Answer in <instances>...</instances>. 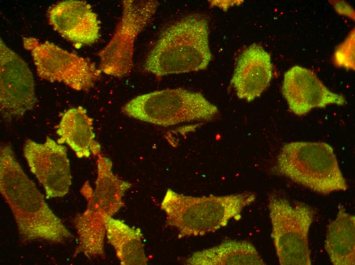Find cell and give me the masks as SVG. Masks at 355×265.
Here are the masks:
<instances>
[{
	"label": "cell",
	"mask_w": 355,
	"mask_h": 265,
	"mask_svg": "<svg viewBox=\"0 0 355 265\" xmlns=\"http://www.w3.org/2000/svg\"><path fill=\"white\" fill-rule=\"evenodd\" d=\"M275 169L280 175L318 194L348 189L333 148L324 142L285 144L277 156Z\"/></svg>",
	"instance_id": "cell-4"
},
{
	"label": "cell",
	"mask_w": 355,
	"mask_h": 265,
	"mask_svg": "<svg viewBox=\"0 0 355 265\" xmlns=\"http://www.w3.org/2000/svg\"><path fill=\"white\" fill-rule=\"evenodd\" d=\"M335 64L348 69H354V31L336 48L334 55Z\"/></svg>",
	"instance_id": "cell-18"
},
{
	"label": "cell",
	"mask_w": 355,
	"mask_h": 265,
	"mask_svg": "<svg viewBox=\"0 0 355 265\" xmlns=\"http://www.w3.org/2000/svg\"><path fill=\"white\" fill-rule=\"evenodd\" d=\"M0 192L23 241L58 244L72 237L24 172L9 144H2L0 148Z\"/></svg>",
	"instance_id": "cell-1"
},
{
	"label": "cell",
	"mask_w": 355,
	"mask_h": 265,
	"mask_svg": "<svg viewBox=\"0 0 355 265\" xmlns=\"http://www.w3.org/2000/svg\"><path fill=\"white\" fill-rule=\"evenodd\" d=\"M104 221L106 236L114 248L120 264H147L148 258L144 252L141 229L112 217L106 216Z\"/></svg>",
	"instance_id": "cell-17"
},
{
	"label": "cell",
	"mask_w": 355,
	"mask_h": 265,
	"mask_svg": "<svg viewBox=\"0 0 355 265\" xmlns=\"http://www.w3.org/2000/svg\"><path fill=\"white\" fill-rule=\"evenodd\" d=\"M189 265H264L255 247L246 241L227 240L193 253L185 260Z\"/></svg>",
	"instance_id": "cell-15"
},
{
	"label": "cell",
	"mask_w": 355,
	"mask_h": 265,
	"mask_svg": "<svg viewBox=\"0 0 355 265\" xmlns=\"http://www.w3.org/2000/svg\"><path fill=\"white\" fill-rule=\"evenodd\" d=\"M268 201L271 236L280 264L311 265L308 237L314 210L274 194L269 196Z\"/></svg>",
	"instance_id": "cell-6"
},
{
	"label": "cell",
	"mask_w": 355,
	"mask_h": 265,
	"mask_svg": "<svg viewBox=\"0 0 355 265\" xmlns=\"http://www.w3.org/2000/svg\"><path fill=\"white\" fill-rule=\"evenodd\" d=\"M47 15L54 29L75 44L89 45L99 39V25L97 15L86 2H60L50 8Z\"/></svg>",
	"instance_id": "cell-12"
},
{
	"label": "cell",
	"mask_w": 355,
	"mask_h": 265,
	"mask_svg": "<svg viewBox=\"0 0 355 265\" xmlns=\"http://www.w3.org/2000/svg\"><path fill=\"white\" fill-rule=\"evenodd\" d=\"M93 122L82 107L68 110L57 126V142L67 144L78 158L97 156L101 153V145L95 139Z\"/></svg>",
	"instance_id": "cell-14"
},
{
	"label": "cell",
	"mask_w": 355,
	"mask_h": 265,
	"mask_svg": "<svg viewBox=\"0 0 355 265\" xmlns=\"http://www.w3.org/2000/svg\"><path fill=\"white\" fill-rule=\"evenodd\" d=\"M282 91L290 110L298 116L315 108L345 103L344 96L330 91L312 71L297 65L285 73Z\"/></svg>",
	"instance_id": "cell-11"
},
{
	"label": "cell",
	"mask_w": 355,
	"mask_h": 265,
	"mask_svg": "<svg viewBox=\"0 0 355 265\" xmlns=\"http://www.w3.org/2000/svg\"><path fill=\"white\" fill-rule=\"evenodd\" d=\"M23 154L31 172L43 186L47 198L62 197L71 184L66 147L46 137L43 143L26 140Z\"/></svg>",
	"instance_id": "cell-10"
},
{
	"label": "cell",
	"mask_w": 355,
	"mask_h": 265,
	"mask_svg": "<svg viewBox=\"0 0 355 265\" xmlns=\"http://www.w3.org/2000/svg\"><path fill=\"white\" fill-rule=\"evenodd\" d=\"M158 6L155 0L122 1V14L114 33L98 54L102 72L118 78L131 73L135 40L151 21Z\"/></svg>",
	"instance_id": "cell-7"
},
{
	"label": "cell",
	"mask_w": 355,
	"mask_h": 265,
	"mask_svg": "<svg viewBox=\"0 0 355 265\" xmlns=\"http://www.w3.org/2000/svg\"><path fill=\"white\" fill-rule=\"evenodd\" d=\"M23 45L30 52L37 75L43 80L63 83L77 91H87L100 77L102 71L89 59L53 43L25 37Z\"/></svg>",
	"instance_id": "cell-8"
},
{
	"label": "cell",
	"mask_w": 355,
	"mask_h": 265,
	"mask_svg": "<svg viewBox=\"0 0 355 265\" xmlns=\"http://www.w3.org/2000/svg\"><path fill=\"white\" fill-rule=\"evenodd\" d=\"M121 112L130 117L167 127L184 122L210 121L219 111L201 93L179 88L137 96L122 107Z\"/></svg>",
	"instance_id": "cell-5"
},
{
	"label": "cell",
	"mask_w": 355,
	"mask_h": 265,
	"mask_svg": "<svg viewBox=\"0 0 355 265\" xmlns=\"http://www.w3.org/2000/svg\"><path fill=\"white\" fill-rule=\"evenodd\" d=\"M324 248L334 265L355 264V217L341 203L336 219L327 227Z\"/></svg>",
	"instance_id": "cell-16"
},
{
	"label": "cell",
	"mask_w": 355,
	"mask_h": 265,
	"mask_svg": "<svg viewBox=\"0 0 355 265\" xmlns=\"http://www.w3.org/2000/svg\"><path fill=\"white\" fill-rule=\"evenodd\" d=\"M336 6H338L340 8L341 7V8L336 7V11H339L340 14L341 13L345 15L346 13V15H348L349 16H350V15H352L353 10L348 5H346L345 3H341L340 2L337 3V4H336Z\"/></svg>",
	"instance_id": "cell-19"
},
{
	"label": "cell",
	"mask_w": 355,
	"mask_h": 265,
	"mask_svg": "<svg viewBox=\"0 0 355 265\" xmlns=\"http://www.w3.org/2000/svg\"><path fill=\"white\" fill-rule=\"evenodd\" d=\"M273 75L270 54L261 45L253 43L238 57L231 84L237 97L250 102L265 91Z\"/></svg>",
	"instance_id": "cell-13"
},
{
	"label": "cell",
	"mask_w": 355,
	"mask_h": 265,
	"mask_svg": "<svg viewBox=\"0 0 355 265\" xmlns=\"http://www.w3.org/2000/svg\"><path fill=\"white\" fill-rule=\"evenodd\" d=\"M0 105L7 120L23 116L36 103L34 81L27 63L0 40Z\"/></svg>",
	"instance_id": "cell-9"
},
{
	"label": "cell",
	"mask_w": 355,
	"mask_h": 265,
	"mask_svg": "<svg viewBox=\"0 0 355 265\" xmlns=\"http://www.w3.org/2000/svg\"><path fill=\"white\" fill-rule=\"evenodd\" d=\"M208 18L186 15L161 33L145 59L144 69L157 77L206 69L212 59Z\"/></svg>",
	"instance_id": "cell-2"
},
{
	"label": "cell",
	"mask_w": 355,
	"mask_h": 265,
	"mask_svg": "<svg viewBox=\"0 0 355 265\" xmlns=\"http://www.w3.org/2000/svg\"><path fill=\"white\" fill-rule=\"evenodd\" d=\"M256 197L251 192L196 197L168 189L160 207L167 225L178 231L179 238L202 236L226 226L232 219H239L243 209Z\"/></svg>",
	"instance_id": "cell-3"
}]
</instances>
